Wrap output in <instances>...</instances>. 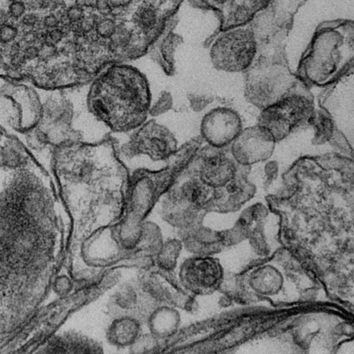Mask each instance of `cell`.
I'll list each match as a JSON object with an SVG mask.
<instances>
[{"instance_id":"cell-14","label":"cell","mask_w":354,"mask_h":354,"mask_svg":"<svg viewBox=\"0 0 354 354\" xmlns=\"http://www.w3.org/2000/svg\"><path fill=\"white\" fill-rule=\"evenodd\" d=\"M177 317L174 311L169 309H160L151 313V326L158 335L167 336L175 330Z\"/></svg>"},{"instance_id":"cell-10","label":"cell","mask_w":354,"mask_h":354,"mask_svg":"<svg viewBox=\"0 0 354 354\" xmlns=\"http://www.w3.org/2000/svg\"><path fill=\"white\" fill-rule=\"evenodd\" d=\"M199 148L187 165L203 182L214 188H218L234 179L236 169L230 159L219 153L204 154Z\"/></svg>"},{"instance_id":"cell-18","label":"cell","mask_w":354,"mask_h":354,"mask_svg":"<svg viewBox=\"0 0 354 354\" xmlns=\"http://www.w3.org/2000/svg\"><path fill=\"white\" fill-rule=\"evenodd\" d=\"M63 37V33L61 30L55 28L50 29L45 35V41L48 43L55 45L58 44Z\"/></svg>"},{"instance_id":"cell-2","label":"cell","mask_w":354,"mask_h":354,"mask_svg":"<svg viewBox=\"0 0 354 354\" xmlns=\"http://www.w3.org/2000/svg\"><path fill=\"white\" fill-rule=\"evenodd\" d=\"M151 96L143 74L130 66L113 64L90 82L86 105L89 112L110 132L127 133L147 121Z\"/></svg>"},{"instance_id":"cell-22","label":"cell","mask_w":354,"mask_h":354,"mask_svg":"<svg viewBox=\"0 0 354 354\" xmlns=\"http://www.w3.org/2000/svg\"><path fill=\"white\" fill-rule=\"evenodd\" d=\"M10 57V62L12 65L16 67L23 65L26 60L24 54L21 53L20 52Z\"/></svg>"},{"instance_id":"cell-11","label":"cell","mask_w":354,"mask_h":354,"mask_svg":"<svg viewBox=\"0 0 354 354\" xmlns=\"http://www.w3.org/2000/svg\"><path fill=\"white\" fill-rule=\"evenodd\" d=\"M180 276L190 289L211 287L220 276L219 268L210 259H190L182 265Z\"/></svg>"},{"instance_id":"cell-21","label":"cell","mask_w":354,"mask_h":354,"mask_svg":"<svg viewBox=\"0 0 354 354\" xmlns=\"http://www.w3.org/2000/svg\"><path fill=\"white\" fill-rule=\"evenodd\" d=\"M37 22V16L33 13L24 14L22 23L26 26H34Z\"/></svg>"},{"instance_id":"cell-9","label":"cell","mask_w":354,"mask_h":354,"mask_svg":"<svg viewBox=\"0 0 354 354\" xmlns=\"http://www.w3.org/2000/svg\"><path fill=\"white\" fill-rule=\"evenodd\" d=\"M241 131L239 115L233 110L219 107L208 112L201 125L202 139L214 147H223L234 141Z\"/></svg>"},{"instance_id":"cell-17","label":"cell","mask_w":354,"mask_h":354,"mask_svg":"<svg viewBox=\"0 0 354 354\" xmlns=\"http://www.w3.org/2000/svg\"><path fill=\"white\" fill-rule=\"evenodd\" d=\"M26 11V6L21 1H13L8 7V12L11 17L14 18L21 17Z\"/></svg>"},{"instance_id":"cell-5","label":"cell","mask_w":354,"mask_h":354,"mask_svg":"<svg viewBox=\"0 0 354 354\" xmlns=\"http://www.w3.org/2000/svg\"><path fill=\"white\" fill-rule=\"evenodd\" d=\"M256 52L254 33L248 27L239 26L224 30L214 43L212 57L217 68L237 72L251 65Z\"/></svg>"},{"instance_id":"cell-4","label":"cell","mask_w":354,"mask_h":354,"mask_svg":"<svg viewBox=\"0 0 354 354\" xmlns=\"http://www.w3.org/2000/svg\"><path fill=\"white\" fill-rule=\"evenodd\" d=\"M178 148L174 133L165 125L151 119L133 130L118 150L119 154L129 159L146 155L153 161H167Z\"/></svg>"},{"instance_id":"cell-8","label":"cell","mask_w":354,"mask_h":354,"mask_svg":"<svg viewBox=\"0 0 354 354\" xmlns=\"http://www.w3.org/2000/svg\"><path fill=\"white\" fill-rule=\"evenodd\" d=\"M275 141L272 134L259 125L241 131L233 141L232 152L239 163L252 164L267 159Z\"/></svg>"},{"instance_id":"cell-20","label":"cell","mask_w":354,"mask_h":354,"mask_svg":"<svg viewBox=\"0 0 354 354\" xmlns=\"http://www.w3.org/2000/svg\"><path fill=\"white\" fill-rule=\"evenodd\" d=\"M44 25L48 28H55L58 26L59 21L55 15L49 14L44 19Z\"/></svg>"},{"instance_id":"cell-6","label":"cell","mask_w":354,"mask_h":354,"mask_svg":"<svg viewBox=\"0 0 354 354\" xmlns=\"http://www.w3.org/2000/svg\"><path fill=\"white\" fill-rule=\"evenodd\" d=\"M313 110V103L306 97L285 96L264 108L259 125L266 129L275 141H279L308 119Z\"/></svg>"},{"instance_id":"cell-15","label":"cell","mask_w":354,"mask_h":354,"mask_svg":"<svg viewBox=\"0 0 354 354\" xmlns=\"http://www.w3.org/2000/svg\"><path fill=\"white\" fill-rule=\"evenodd\" d=\"M18 34L16 27L4 24L0 26V42L7 44L13 42Z\"/></svg>"},{"instance_id":"cell-1","label":"cell","mask_w":354,"mask_h":354,"mask_svg":"<svg viewBox=\"0 0 354 354\" xmlns=\"http://www.w3.org/2000/svg\"><path fill=\"white\" fill-rule=\"evenodd\" d=\"M57 152V172L68 197L92 208L124 202L130 173L111 135L97 142L63 144Z\"/></svg>"},{"instance_id":"cell-24","label":"cell","mask_w":354,"mask_h":354,"mask_svg":"<svg viewBox=\"0 0 354 354\" xmlns=\"http://www.w3.org/2000/svg\"><path fill=\"white\" fill-rule=\"evenodd\" d=\"M3 62V57L2 55L0 54V64Z\"/></svg>"},{"instance_id":"cell-19","label":"cell","mask_w":354,"mask_h":354,"mask_svg":"<svg viewBox=\"0 0 354 354\" xmlns=\"http://www.w3.org/2000/svg\"><path fill=\"white\" fill-rule=\"evenodd\" d=\"M23 54L26 60H34L38 57L39 48L34 45H29L24 49Z\"/></svg>"},{"instance_id":"cell-13","label":"cell","mask_w":354,"mask_h":354,"mask_svg":"<svg viewBox=\"0 0 354 354\" xmlns=\"http://www.w3.org/2000/svg\"><path fill=\"white\" fill-rule=\"evenodd\" d=\"M281 278L277 271L264 267L257 271L252 278L255 289L263 293H273L279 289Z\"/></svg>"},{"instance_id":"cell-25","label":"cell","mask_w":354,"mask_h":354,"mask_svg":"<svg viewBox=\"0 0 354 354\" xmlns=\"http://www.w3.org/2000/svg\"><path fill=\"white\" fill-rule=\"evenodd\" d=\"M42 3H43V1H37V5L38 6L41 5V4H42Z\"/></svg>"},{"instance_id":"cell-12","label":"cell","mask_w":354,"mask_h":354,"mask_svg":"<svg viewBox=\"0 0 354 354\" xmlns=\"http://www.w3.org/2000/svg\"><path fill=\"white\" fill-rule=\"evenodd\" d=\"M139 326L134 317L123 316L109 328V339L113 344L126 346L133 344L138 338Z\"/></svg>"},{"instance_id":"cell-3","label":"cell","mask_w":354,"mask_h":354,"mask_svg":"<svg viewBox=\"0 0 354 354\" xmlns=\"http://www.w3.org/2000/svg\"><path fill=\"white\" fill-rule=\"evenodd\" d=\"M342 24L326 26L317 33L304 58L306 73L313 80L330 76L340 62L343 48L353 46V29L342 34Z\"/></svg>"},{"instance_id":"cell-16","label":"cell","mask_w":354,"mask_h":354,"mask_svg":"<svg viewBox=\"0 0 354 354\" xmlns=\"http://www.w3.org/2000/svg\"><path fill=\"white\" fill-rule=\"evenodd\" d=\"M57 53L55 45L44 42L39 48L38 58L42 61L53 57Z\"/></svg>"},{"instance_id":"cell-23","label":"cell","mask_w":354,"mask_h":354,"mask_svg":"<svg viewBox=\"0 0 354 354\" xmlns=\"http://www.w3.org/2000/svg\"><path fill=\"white\" fill-rule=\"evenodd\" d=\"M20 46L19 43H14L10 48V56L19 53Z\"/></svg>"},{"instance_id":"cell-7","label":"cell","mask_w":354,"mask_h":354,"mask_svg":"<svg viewBox=\"0 0 354 354\" xmlns=\"http://www.w3.org/2000/svg\"><path fill=\"white\" fill-rule=\"evenodd\" d=\"M293 82V77L281 66L253 69L248 73L246 92L250 101L266 108L285 96Z\"/></svg>"}]
</instances>
